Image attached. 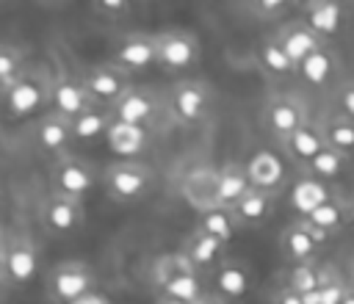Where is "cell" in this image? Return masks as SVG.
<instances>
[{
    "instance_id": "6da1fadb",
    "label": "cell",
    "mask_w": 354,
    "mask_h": 304,
    "mask_svg": "<svg viewBox=\"0 0 354 304\" xmlns=\"http://www.w3.org/2000/svg\"><path fill=\"white\" fill-rule=\"evenodd\" d=\"M3 285L6 287H25L39 274V246L25 227H8L3 232V251H0Z\"/></svg>"
},
{
    "instance_id": "7a4b0ae2",
    "label": "cell",
    "mask_w": 354,
    "mask_h": 304,
    "mask_svg": "<svg viewBox=\"0 0 354 304\" xmlns=\"http://www.w3.org/2000/svg\"><path fill=\"white\" fill-rule=\"evenodd\" d=\"M152 182H155V174L141 160H116V163H108L102 171L105 193L119 205L144 199L152 191Z\"/></svg>"
},
{
    "instance_id": "3957f363",
    "label": "cell",
    "mask_w": 354,
    "mask_h": 304,
    "mask_svg": "<svg viewBox=\"0 0 354 304\" xmlns=\"http://www.w3.org/2000/svg\"><path fill=\"white\" fill-rule=\"evenodd\" d=\"M97 274L83 260H61L47 271V293L55 304H75L77 298L94 293Z\"/></svg>"
},
{
    "instance_id": "277c9868",
    "label": "cell",
    "mask_w": 354,
    "mask_h": 304,
    "mask_svg": "<svg viewBox=\"0 0 354 304\" xmlns=\"http://www.w3.org/2000/svg\"><path fill=\"white\" fill-rule=\"evenodd\" d=\"M50 91H53V75L41 66H28L25 75L8 91H3L6 113L11 119L28 116V113L39 111L44 102H50Z\"/></svg>"
},
{
    "instance_id": "5b68a950",
    "label": "cell",
    "mask_w": 354,
    "mask_h": 304,
    "mask_svg": "<svg viewBox=\"0 0 354 304\" xmlns=\"http://www.w3.org/2000/svg\"><path fill=\"white\" fill-rule=\"evenodd\" d=\"M169 108V97H163L160 91L149 88V86H133L113 108V122H124V124H136V127H149L158 116H163V111Z\"/></svg>"
},
{
    "instance_id": "8992f818",
    "label": "cell",
    "mask_w": 354,
    "mask_h": 304,
    "mask_svg": "<svg viewBox=\"0 0 354 304\" xmlns=\"http://www.w3.org/2000/svg\"><path fill=\"white\" fill-rule=\"evenodd\" d=\"M213 105V88L205 80L188 77L171 86L169 91V113L180 124H199Z\"/></svg>"
},
{
    "instance_id": "52a82bcc",
    "label": "cell",
    "mask_w": 354,
    "mask_h": 304,
    "mask_svg": "<svg viewBox=\"0 0 354 304\" xmlns=\"http://www.w3.org/2000/svg\"><path fill=\"white\" fill-rule=\"evenodd\" d=\"M307 105L301 97L296 94H274L266 99L263 108V124L268 127V133L282 144L288 141L296 130H301L307 124Z\"/></svg>"
},
{
    "instance_id": "ba28073f",
    "label": "cell",
    "mask_w": 354,
    "mask_h": 304,
    "mask_svg": "<svg viewBox=\"0 0 354 304\" xmlns=\"http://www.w3.org/2000/svg\"><path fill=\"white\" fill-rule=\"evenodd\" d=\"M50 185H53V193L83 202V196L97 185V171L91 169L88 160L77 155H64L50 169Z\"/></svg>"
},
{
    "instance_id": "9c48e42d",
    "label": "cell",
    "mask_w": 354,
    "mask_h": 304,
    "mask_svg": "<svg viewBox=\"0 0 354 304\" xmlns=\"http://www.w3.org/2000/svg\"><path fill=\"white\" fill-rule=\"evenodd\" d=\"M158 47V66L166 72H188L199 64V39L191 30H160L155 33Z\"/></svg>"
},
{
    "instance_id": "30bf717a",
    "label": "cell",
    "mask_w": 354,
    "mask_h": 304,
    "mask_svg": "<svg viewBox=\"0 0 354 304\" xmlns=\"http://www.w3.org/2000/svg\"><path fill=\"white\" fill-rule=\"evenodd\" d=\"M83 83H86V91L91 94V99L102 108H113L133 88L130 72H124L113 61H102V64L88 66L83 72Z\"/></svg>"
},
{
    "instance_id": "8fae6325",
    "label": "cell",
    "mask_w": 354,
    "mask_h": 304,
    "mask_svg": "<svg viewBox=\"0 0 354 304\" xmlns=\"http://www.w3.org/2000/svg\"><path fill=\"white\" fill-rule=\"evenodd\" d=\"M97 108V102L91 99V94L86 91L83 75H72V72H55L53 75V91H50V111L66 116V119H77L86 111Z\"/></svg>"
},
{
    "instance_id": "7c38bea8",
    "label": "cell",
    "mask_w": 354,
    "mask_h": 304,
    "mask_svg": "<svg viewBox=\"0 0 354 304\" xmlns=\"http://www.w3.org/2000/svg\"><path fill=\"white\" fill-rule=\"evenodd\" d=\"M326 232L315 229L304 216L290 221L282 232H279V251L285 260H290L293 265H301V263H313L318 246L326 243Z\"/></svg>"
},
{
    "instance_id": "4fadbf2b",
    "label": "cell",
    "mask_w": 354,
    "mask_h": 304,
    "mask_svg": "<svg viewBox=\"0 0 354 304\" xmlns=\"http://www.w3.org/2000/svg\"><path fill=\"white\" fill-rule=\"evenodd\" d=\"M69 141H75L72 119H66L55 111H44L36 116V122L30 127V144L36 146L39 155H55V160H58L66 155Z\"/></svg>"
},
{
    "instance_id": "5bb4252c",
    "label": "cell",
    "mask_w": 354,
    "mask_h": 304,
    "mask_svg": "<svg viewBox=\"0 0 354 304\" xmlns=\"http://www.w3.org/2000/svg\"><path fill=\"white\" fill-rule=\"evenodd\" d=\"M111 61L116 66H122L124 72H144L149 69L152 64H158V47H155V36L149 33H141V30H133V33H124L113 41V50H111Z\"/></svg>"
},
{
    "instance_id": "9a60e30c",
    "label": "cell",
    "mask_w": 354,
    "mask_h": 304,
    "mask_svg": "<svg viewBox=\"0 0 354 304\" xmlns=\"http://www.w3.org/2000/svg\"><path fill=\"white\" fill-rule=\"evenodd\" d=\"M183 199L202 216L216 207H221V193H218V169L213 166H196L191 169L183 182H180Z\"/></svg>"
},
{
    "instance_id": "2e32d148",
    "label": "cell",
    "mask_w": 354,
    "mask_h": 304,
    "mask_svg": "<svg viewBox=\"0 0 354 304\" xmlns=\"http://www.w3.org/2000/svg\"><path fill=\"white\" fill-rule=\"evenodd\" d=\"M83 218H86L83 202L58 193H50L39 207V221L50 235H72L83 227Z\"/></svg>"
},
{
    "instance_id": "e0dca14e",
    "label": "cell",
    "mask_w": 354,
    "mask_h": 304,
    "mask_svg": "<svg viewBox=\"0 0 354 304\" xmlns=\"http://www.w3.org/2000/svg\"><path fill=\"white\" fill-rule=\"evenodd\" d=\"M274 39L279 41V47L290 55V61H293L296 66H301L315 50L324 47V39H321L304 19H290V22H285V25L274 33Z\"/></svg>"
},
{
    "instance_id": "ac0fdd59",
    "label": "cell",
    "mask_w": 354,
    "mask_h": 304,
    "mask_svg": "<svg viewBox=\"0 0 354 304\" xmlns=\"http://www.w3.org/2000/svg\"><path fill=\"white\" fill-rule=\"evenodd\" d=\"M326 138H324V130L321 124L315 122H307L301 130H296L288 141H282V149L288 155V160L299 163V166H310L324 149H326Z\"/></svg>"
},
{
    "instance_id": "d6986e66",
    "label": "cell",
    "mask_w": 354,
    "mask_h": 304,
    "mask_svg": "<svg viewBox=\"0 0 354 304\" xmlns=\"http://www.w3.org/2000/svg\"><path fill=\"white\" fill-rule=\"evenodd\" d=\"M149 127H136V124H124V122H113L108 135H105V144L111 152H116L119 158L124 160H136L147 146H149Z\"/></svg>"
},
{
    "instance_id": "ffe728a7",
    "label": "cell",
    "mask_w": 354,
    "mask_h": 304,
    "mask_svg": "<svg viewBox=\"0 0 354 304\" xmlns=\"http://www.w3.org/2000/svg\"><path fill=\"white\" fill-rule=\"evenodd\" d=\"M340 279L337 276V268L335 265H321V263H301V265H293L288 274H285V282L290 290H296L299 296H310L315 290H321L324 285Z\"/></svg>"
},
{
    "instance_id": "44dd1931",
    "label": "cell",
    "mask_w": 354,
    "mask_h": 304,
    "mask_svg": "<svg viewBox=\"0 0 354 304\" xmlns=\"http://www.w3.org/2000/svg\"><path fill=\"white\" fill-rule=\"evenodd\" d=\"M213 285L221 301L241 298L252 285V271L241 260H221L218 268L213 271Z\"/></svg>"
},
{
    "instance_id": "7402d4cb",
    "label": "cell",
    "mask_w": 354,
    "mask_h": 304,
    "mask_svg": "<svg viewBox=\"0 0 354 304\" xmlns=\"http://www.w3.org/2000/svg\"><path fill=\"white\" fill-rule=\"evenodd\" d=\"M246 171L254 188L260 191H279L282 180H285V163L279 155H274L271 149H260L246 160Z\"/></svg>"
},
{
    "instance_id": "603a6c76",
    "label": "cell",
    "mask_w": 354,
    "mask_h": 304,
    "mask_svg": "<svg viewBox=\"0 0 354 304\" xmlns=\"http://www.w3.org/2000/svg\"><path fill=\"white\" fill-rule=\"evenodd\" d=\"M224 246L227 243H221L218 238H213V235H207V232H202V229H194L188 238H185V243H183V254L188 257V263L196 268V271H207V268H218V263H221V251H224Z\"/></svg>"
},
{
    "instance_id": "cb8c5ba5",
    "label": "cell",
    "mask_w": 354,
    "mask_h": 304,
    "mask_svg": "<svg viewBox=\"0 0 354 304\" xmlns=\"http://www.w3.org/2000/svg\"><path fill=\"white\" fill-rule=\"evenodd\" d=\"M304 218H307L315 229H321V232H326V235H335V232H340V227H343L346 221H351L348 199H343V196H326V199H321L315 207H310Z\"/></svg>"
},
{
    "instance_id": "d4e9b609",
    "label": "cell",
    "mask_w": 354,
    "mask_h": 304,
    "mask_svg": "<svg viewBox=\"0 0 354 304\" xmlns=\"http://www.w3.org/2000/svg\"><path fill=\"white\" fill-rule=\"evenodd\" d=\"M274 205H277V191H260V188H252L235 207V218L241 227H257L263 221L271 218L274 213Z\"/></svg>"
},
{
    "instance_id": "484cf974",
    "label": "cell",
    "mask_w": 354,
    "mask_h": 304,
    "mask_svg": "<svg viewBox=\"0 0 354 304\" xmlns=\"http://www.w3.org/2000/svg\"><path fill=\"white\" fill-rule=\"evenodd\" d=\"M252 180H249V171L246 166L241 163H224L218 169V193H221V207L232 210L249 191H252Z\"/></svg>"
},
{
    "instance_id": "4316f807",
    "label": "cell",
    "mask_w": 354,
    "mask_h": 304,
    "mask_svg": "<svg viewBox=\"0 0 354 304\" xmlns=\"http://www.w3.org/2000/svg\"><path fill=\"white\" fill-rule=\"evenodd\" d=\"M304 22L324 39V36H332L340 30V22H343V6L340 3H332V0H313V3H304Z\"/></svg>"
},
{
    "instance_id": "83f0119b",
    "label": "cell",
    "mask_w": 354,
    "mask_h": 304,
    "mask_svg": "<svg viewBox=\"0 0 354 304\" xmlns=\"http://www.w3.org/2000/svg\"><path fill=\"white\" fill-rule=\"evenodd\" d=\"M257 64H260V69L266 75H274V77H285V75L299 72V66L290 61V55L279 47V41L274 36L260 39V44H257Z\"/></svg>"
},
{
    "instance_id": "f1b7e54d",
    "label": "cell",
    "mask_w": 354,
    "mask_h": 304,
    "mask_svg": "<svg viewBox=\"0 0 354 304\" xmlns=\"http://www.w3.org/2000/svg\"><path fill=\"white\" fill-rule=\"evenodd\" d=\"M111 124H113L111 108L97 105V108L86 111L83 116H77V119L72 122V135H75V141H94V138H100V135H108Z\"/></svg>"
},
{
    "instance_id": "f546056e",
    "label": "cell",
    "mask_w": 354,
    "mask_h": 304,
    "mask_svg": "<svg viewBox=\"0 0 354 304\" xmlns=\"http://www.w3.org/2000/svg\"><path fill=\"white\" fill-rule=\"evenodd\" d=\"M194 229H202V232L218 238L221 243H230V240L238 235L241 224H238V218H235L232 210L216 207V210H210V213H202V216L196 218V227H194Z\"/></svg>"
},
{
    "instance_id": "4dcf8cb0",
    "label": "cell",
    "mask_w": 354,
    "mask_h": 304,
    "mask_svg": "<svg viewBox=\"0 0 354 304\" xmlns=\"http://www.w3.org/2000/svg\"><path fill=\"white\" fill-rule=\"evenodd\" d=\"M335 72H337V53L329 50L326 44H324L321 50H315V53L299 66V75H301L310 86H324Z\"/></svg>"
},
{
    "instance_id": "1f68e13d",
    "label": "cell",
    "mask_w": 354,
    "mask_h": 304,
    "mask_svg": "<svg viewBox=\"0 0 354 304\" xmlns=\"http://www.w3.org/2000/svg\"><path fill=\"white\" fill-rule=\"evenodd\" d=\"M321 130H324V138L332 149H337L343 155L354 152V119H348L343 113H329L321 122Z\"/></svg>"
},
{
    "instance_id": "d6a6232c",
    "label": "cell",
    "mask_w": 354,
    "mask_h": 304,
    "mask_svg": "<svg viewBox=\"0 0 354 304\" xmlns=\"http://www.w3.org/2000/svg\"><path fill=\"white\" fill-rule=\"evenodd\" d=\"M25 50L11 44V41H3L0 44V91H8L22 75H25Z\"/></svg>"
},
{
    "instance_id": "836d02e7",
    "label": "cell",
    "mask_w": 354,
    "mask_h": 304,
    "mask_svg": "<svg viewBox=\"0 0 354 304\" xmlns=\"http://www.w3.org/2000/svg\"><path fill=\"white\" fill-rule=\"evenodd\" d=\"M315 177H324V180H335V177H340L346 169H348V155H343V152H337V149H332V146H326L310 166H307Z\"/></svg>"
},
{
    "instance_id": "e575fe53",
    "label": "cell",
    "mask_w": 354,
    "mask_h": 304,
    "mask_svg": "<svg viewBox=\"0 0 354 304\" xmlns=\"http://www.w3.org/2000/svg\"><path fill=\"white\" fill-rule=\"evenodd\" d=\"M348 290H351V285H346L343 279H335V282L324 285L321 290L304 296V304H340L348 296Z\"/></svg>"
},
{
    "instance_id": "d590c367",
    "label": "cell",
    "mask_w": 354,
    "mask_h": 304,
    "mask_svg": "<svg viewBox=\"0 0 354 304\" xmlns=\"http://www.w3.org/2000/svg\"><path fill=\"white\" fill-rule=\"evenodd\" d=\"M335 102H337V113L354 119V80L343 83V86L335 91Z\"/></svg>"
},
{
    "instance_id": "8d00e7d4",
    "label": "cell",
    "mask_w": 354,
    "mask_h": 304,
    "mask_svg": "<svg viewBox=\"0 0 354 304\" xmlns=\"http://www.w3.org/2000/svg\"><path fill=\"white\" fill-rule=\"evenodd\" d=\"M130 8H133V6H130L127 0H113V3H111V0H97V3H94V11H97V14H108V17H124Z\"/></svg>"
},
{
    "instance_id": "74e56055",
    "label": "cell",
    "mask_w": 354,
    "mask_h": 304,
    "mask_svg": "<svg viewBox=\"0 0 354 304\" xmlns=\"http://www.w3.org/2000/svg\"><path fill=\"white\" fill-rule=\"evenodd\" d=\"M285 6L288 3H282V0H271V3L257 0V3H246V11L249 14H260V17H274V14H282Z\"/></svg>"
},
{
    "instance_id": "f35d334b",
    "label": "cell",
    "mask_w": 354,
    "mask_h": 304,
    "mask_svg": "<svg viewBox=\"0 0 354 304\" xmlns=\"http://www.w3.org/2000/svg\"><path fill=\"white\" fill-rule=\"evenodd\" d=\"M271 304H304V296H299L296 290H290L288 285H279L271 293Z\"/></svg>"
},
{
    "instance_id": "ab89813d",
    "label": "cell",
    "mask_w": 354,
    "mask_h": 304,
    "mask_svg": "<svg viewBox=\"0 0 354 304\" xmlns=\"http://www.w3.org/2000/svg\"><path fill=\"white\" fill-rule=\"evenodd\" d=\"M75 304H111V301H108V298H105L102 293H97V290H94V293H88V296H83V298H77Z\"/></svg>"
},
{
    "instance_id": "60d3db41",
    "label": "cell",
    "mask_w": 354,
    "mask_h": 304,
    "mask_svg": "<svg viewBox=\"0 0 354 304\" xmlns=\"http://www.w3.org/2000/svg\"><path fill=\"white\" fill-rule=\"evenodd\" d=\"M155 304H188V301H180V298H171V296H158Z\"/></svg>"
},
{
    "instance_id": "b9f144b4",
    "label": "cell",
    "mask_w": 354,
    "mask_h": 304,
    "mask_svg": "<svg viewBox=\"0 0 354 304\" xmlns=\"http://www.w3.org/2000/svg\"><path fill=\"white\" fill-rule=\"evenodd\" d=\"M196 304H224V301H221L218 296H205V298H199Z\"/></svg>"
},
{
    "instance_id": "7bdbcfd3",
    "label": "cell",
    "mask_w": 354,
    "mask_h": 304,
    "mask_svg": "<svg viewBox=\"0 0 354 304\" xmlns=\"http://www.w3.org/2000/svg\"><path fill=\"white\" fill-rule=\"evenodd\" d=\"M340 304H354V285H351V290H348V296L340 301Z\"/></svg>"
},
{
    "instance_id": "ee69618b",
    "label": "cell",
    "mask_w": 354,
    "mask_h": 304,
    "mask_svg": "<svg viewBox=\"0 0 354 304\" xmlns=\"http://www.w3.org/2000/svg\"><path fill=\"white\" fill-rule=\"evenodd\" d=\"M348 213H351V221H354V193L348 196Z\"/></svg>"
},
{
    "instance_id": "f6af8a7d",
    "label": "cell",
    "mask_w": 354,
    "mask_h": 304,
    "mask_svg": "<svg viewBox=\"0 0 354 304\" xmlns=\"http://www.w3.org/2000/svg\"><path fill=\"white\" fill-rule=\"evenodd\" d=\"M351 274H354V254H351Z\"/></svg>"
}]
</instances>
